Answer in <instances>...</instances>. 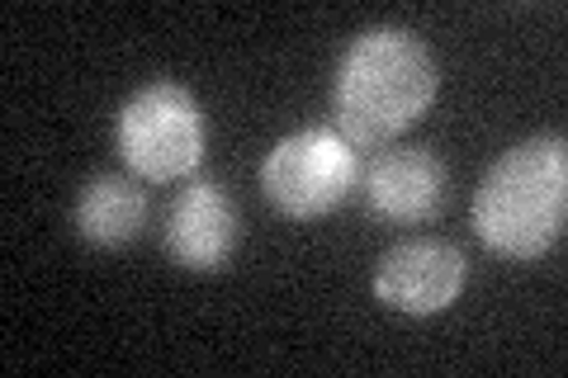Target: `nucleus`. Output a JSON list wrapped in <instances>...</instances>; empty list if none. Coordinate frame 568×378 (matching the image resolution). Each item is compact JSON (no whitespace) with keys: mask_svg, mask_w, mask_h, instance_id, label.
Instances as JSON below:
<instances>
[{"mask_svg":"<svg viewBox=\"0 0 568 378\" xmlns=\"http://www.w3.org/2000/svg\"><path fill=\"white\" fill-rule=\"evenodd\" d=\"M237 242H242V218L233 194L219 180H194V185L175 194L162 237L171 265L190 269V275H219L233 260Z\"/></svg>","mask_w":568,"mask_h":378,"instance_id":"6","label":"nucleus"},{"mask_svg":"<svg viewBox=\"0 0 568 378\" xmlns=\"http://www.w3.org/2000/svg\"><path fill=\"white\" fill-rule=\"evenodd\" d=\"M450 171L432 147H394L365 166V204L388 223H432L446 208Z\"/></svg>","mask_w":568,"mask_h":378,"instance_id":"7","label":"nucleus"},{"mask_svg":"<svg viewBox=\"0 0 568 378\" xmlns=\"http://www.w3.org/2000/svg\"><path fill=\"white\" fill-rule=\"evenodd\" d=\"M355 180H361V156L336 129H298L280 137L261 161L265 204L294 223L336 213L351 200Z\"/></svg>","mask_w":568,"mask_h":378,"instance_id":"3","label":"nucleus"},{"mask_svg":"<svg viewBox=\"0 0 568 378\" xmlns=\"http://www.w3.org/2000/svg\"><path fill=\"white\" fill-rule=\"evenodd\" d=\"M465 251L440 237H407L375 265V298L407 317H436L465 294Z\"/></svg>","mask_w":568,"mask_h":378,"instance_id":"5","label":"nucleus"},{"mask_svg":"<svg viewBox=\"0 0 568 378\" xmlns=\"http://www.w3.org/2000/svg\"><path fill=\"white\" fill-rule=\"evenodd\" d=\"M142 223H148V194L138 190L133 175H95L85 180L77 200V232L91 246H129L138 242Z\"/></svg>","mask_w":568,"mask_h":378,"instance_id":"8","label":"nucleus"},{"mask_svg":"<svg viewBox=\"0 0 568 378\" xmlns=\"http://www.w3.org/2000/svg\"><path fill=\"white\" fill-rule=\"evenodd\" d=\"M436 85H440V71L422 39H413L407 29H394V24L365 29L346 48L342 67H336V81H332L336 133L355 152L388 147V142L403 137L432 110Z\"/></svg>","mask_w":568,"mask_h":378,"instance_id":"1","label":"nucleus"},{"mask_svg":"<svg viewBox=\"0 0 568 378\" xmlns=\"http://www.w3.org/2000/svg\"><path fill=\"white\" fill-rule=\"evenodd\" d=\"M568 218V142L526 137L493 161L474 194V232L507 260H540L559 246Z\"/></svg>","mask_w":568,"mask_h":378,"instance_id":"2","label":"nucleus"},{"mask_svg":"<svg viewBox=\"0 0 568 378\" xmlns=\"http://www.w3.org/2000/svg\"><path fill=\"white\" fill-rule=\"evenodd\" d=\"M119 156L129 171L171 185L204 161V114L200 100L175 81H152L133 90L119 110Z\"/></svg>","mask_w":568,"mask_h":378,"instance_id":"4","label":"nucleus"}]
</instances>
